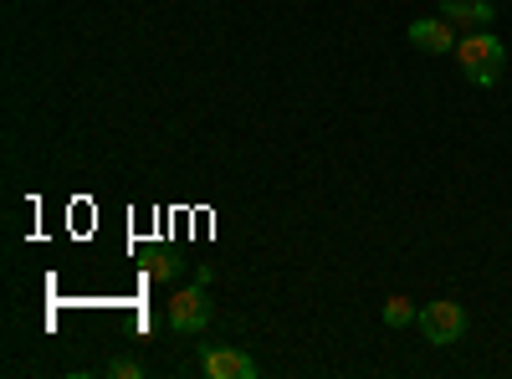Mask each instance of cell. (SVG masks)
Masks as SVG:
<instances>
[{"instance_id": "6da1fadb", "label": "cell", "mask_w": 512, "mask_h": 379, "mask_svg": "<svg viewBox=\"0 0 512 379\" xmlns=\"http://www.w3.org/2000/svg\"><path fill=\"white\" fill-rule=\"evenodd\" d=\"M456 62L466 72V82H477V88H492L507 67V47L492 36V31H472L466 41H456Z\"/></svg>"}, {"instance_id": "7a4b0ae2", "label": "cell", "mask_w": 512, "mask_h": 379, "mask_svg": "<svg viewBox=\"0 0 512 379\" xmlns=\"http://www.w3.org/2000/svg\"><path fill=\"white\" fill-rule=\"evenodd\" d=\"M415 323H420V333H425V344L446 349V344H456L461 333H466V308L451 303V298H441V303H425Z\"/></svg>"}, {"instance_id": "3957f363", "label": "cell", "mask_w": 512, "mask_h": 379, "mask_svg": "<svg viewBox=\"0 0 512 379\" xmlns=\"http://www.w3.org/2000/svg\"><path fill=\"white\" fill-rule=\"evenodd\" d=\"M205 323H210V303H205L200 282L169 298V328H175V333H200Z\"/></svg>"}, {"instance_id": "277c9868", "label": "cell", "mask_w": 512, "mask_h": 379, "mask_svg": "<svg viewBox=\"0 0 512 379\" xmlns=\"http://www.w3.org/2000/svg\"><path fill=\"white\" fill-rule=\"evenodd\" d=\"M200 374L205 379H256V374H262V364H256L251 354H241V349H205Z\"/></svg>"}, {"instance_id": "5b68a950", "label": "cell", "mask_w": 512, "mask_h": 379, "mask_svg": "<svg viewBox=\"0 0 512 379\" xmlns=\"http://www.w3.org/2000/svg\"><path fill=\"white\" fill-rule=\"evenodd\" d=\"M410 47L446 57V52H456V31H451L446 16H420V21H410Z\"/></svg>"}, {"instance_id": "8992f818", "label": "cell", "mask_w": 512, "mask_h": 379, "mask_svg": "<svg viewBox=\"0 0 512 379\" xmlns=\"http://www.w3.org/2000/svg\"><path fill=\"white\" fill-rule=\"evenodd\" d=\"M441 16L451 26H466V31H487L497 21V6H492V0H446Z\"/></svg>"}, {"instance_id": "52a82bcc", "label": "cell", "mask_w": 512, "mask_h": 379, "mask_svg": "<svg viewBox=\"0 0 512 379\" xmlns=\"http://www.w3.org/2000/svg\"><path fill=\"white\" fill-rule=\"evenodd\" d=\"M415 318H420V308L410 298H390V303H384V323H390V328H410Z\"/></svg>"}, {"instance_id": "ba28073f", "label": "cell", "mask_w": 512, "mask_h": 379, "mask_svg": "<svg viewBox=\"0 0 512 379\" xmlns=\"http://www.w3.org/2000/svg\"><path fill=\"white\" fill-rule=\"evenodd\" d=\"M108 374H113V379H144V364L118 354V359H108Z\"/></svg>"}, {"instance_id": "9c48e42d", "label": "cell", "mask_w": 512, "mask_h": 379, "mask_svg": "<svg viewBox=\"0 0 512 379\" xmlns=\"http://www.w3.org/2000/svg\"><path fill=\"white\" fill-rule=\"evenodd\" d=\"M149 272H154V277L164 282V277H175V272H180V262H175V257H169V251H159V257L149 262Z\"/></svg>"}]
</instances>
